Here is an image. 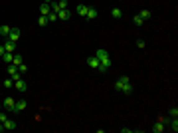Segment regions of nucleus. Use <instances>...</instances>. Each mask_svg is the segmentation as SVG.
Instances as JSON below:
<instances>
[{
	"mask_svg": "<svg viewBox=\"0 0 178 133\" xmlns=\"http://www.w3.org/2000/svg\"><path fill=\"white\" fill-rule=\"evenodd\" d=\"M93 56L99 60V68H97V70H99L101 74H105V72L111 68V56H109V52H107L105 48H97Z\"/></svg>",
	"mask_w": 178,
	"mask_h": 133,
	"instance_id": "nucleus-1",
	"label": "nucleus"
},
{
	"mask_svg": "<svg viewBox=\"0 0 178 133\" xmlns=\"http://www.w3.org/2000/svg\"><path fill=\"white\" fill-rule=\"evenodd\" d=\"M115 89H117V92H121V93H125V95H129V93L133 92V83H131V79H129L127 76L117 78V79H115Z\"/></svg>",
	"mask_w": 178,
	"mask_h": 133,
	"instance_id": "nucleus-2",
	"label": "nucleus"
},
{
	"mask_svg": "<svg viewBox=\"0 0 178 133\" xmlns=\"http://www.w3.org/2000/svg\"><path fill=\"white\" fill-rule=\"evenodd\" d=\"M2 107L6 109V111H12V113H14V109H16V99H14V97H10V95H8V97H4Z\"/></svg>",
	"mask_w": 178,
	"mask_h": 133,
	"instance_id": "nucleus-3",
	"label": "nucleus"
},
{
	"mask_svg": "<svg viewBox=\"0 0 178 133\" xmlns=\"http://www.w3.org/2000/svg\"><path fill=\"white\" fill-rule=\"evenodd\" d=\"M14 88L18 89V92H22V93H24L26 89H28V83H26L22 78H18V79H14Z\"/></svg>",
	"mask_w": 178,
	"mask_h": 133,
	"instance_id": "nucleus-4",
	"label": "nucleus"
},
{
	"mask_svg": "<svg viewBox=\"0 0 178 133\" xmlns=\"http://www.w3.org/2000/svg\"><path fill=\"white\" fill-rule=\"evenodd\" d=\"M8 76L12 78V79L22 78V76H20V72H18V66H14V64H10V66H8Z\"/></svg>",
	"mask_w": 178,
	"mask_h": 133,
	"instance_id": "nucleus-5",
	"label": "nucleus"
},
{
	"mask_svg": "<svg viewBox=\"0 0 178 133\" xmlns=\"http://www.w3.org/2000/svg\"><path fill=\"white\" fill-rule=\"evenodd\" d=\"M69 18H71V12H69L67 8H63V10H59V12H57V20H63V22H67Z\"/></svg>",
	"mask_w": 178,
	"mask_h": 133,
	"instance_id": "nucleus-6",
	"label": "nucleus"
},
{
	"mask_svg": "<svg viewBox=\"0 0 178 133\" xmlns=\"http://www.w3.org/2000/svg\"><path fill=\"white\" fill-rule=\"evenodd\" d=\"M26 105H28V102H26L24 97H22V99H18V102H16V109H14V113H20V111H24V109H26Z\"/></svg>",
	"mask_w": 178,
	"mask_h": 133,
	"instance_id": "nucleus-7",
	"label": "nucleus"
},
{
	"mask_svg": "<svg viewBox=\"0 0 178 133\" xmlns=\"http://www.w3.org/2000/svg\"><path fill=\"white\" fill-rule=\"evenodd\" d=\"M8 40L10 42H18L20 40V30L18 28H12V30H10V34H8Z\"/></svg>",
	"mask_w": 178,
	"mask_h": 133,
	"instance_id": "nucleus-8",
	"label": "nucleus"
},
{
	"mask_svg": "<svg viewBox=\"0 0 178 133\" xmlns=\"http://www.w3.org/2000/svg\"><path fill=\"white\" fill-rule=\"evenodd\" d=\"M4 50L10 52V54H14V52H16V42H10V40L6 38V42H4Z\"/></svg>",
	"mask_w": 178,
	"mask_h": 133,
	"instance_id": "nucleus-9",
	"label": "nucleus"
},
{
	"mask_svg": "<svg viewBox=\"0 0 178 133\" xmlns=\"http://www.w3.org/2000/svg\"><path fill=\"white\" fill-rule=\"evenodd\" d=\"M50 12H52L50 2H42V6H40V14H42V16H48Z\"/></svg>",
	"mask_w": 178,
	"mask_h": 133,
	"instance_id": "nucleus-10",
	"label": "nucleus"
},
{
	"mask_svg": "<svg viewBox=\"0 0 178 133\" xmlns=\"http://www.w3.org/2000/svg\"><path fill=\"white\" fill-rule=\"evenodd\" d=\"M87 66L93 68V70H97V68H99V60H97L95 56H89V58H87Z\"/></svg>",
	"mask_w": 178,
	"mask_h": 133,
	"instance_id": "nucleus-11",
	"label": "nucleus"
},
{
	"mask_svg": "<svg viewBox=\"0 0 178 133\" xmlns=\"http://www.w3.org/2000/svg\"><path fill=\"white\" fill-rule=\"evenodd\" d=\"M164 129H166V125H164V123H162L160 119L156 121V123H154V127H153V131H154V133H162Z\"/></svg>",
	"mask_w": 178,
	"mask_h": 133,
	"instance_id": "nucleus-12",
	"label": "nucleus"
},
{
	"mask_svg": "<svg viewBox=\"0 0 178 133\" xmlns=\"http://www.w3.org/2000/svg\"><path fill=\"white\" fill-rule=\"evenodd\" d=\"M2 125H4V131H6V129H8V131H10V129H16V121H14V119H6Z\"/></svg>",
	"mask_w": 178,
	"mask_h": 133,
	"instance_id": "nucleus-13",
	"label": "nucleus"
},
{
	"mask_svg": "<svg viewBox=\"0 0 178 133\" xmlns=\"http://www.w3.org/2000/svg\"><path fill=\"white\" fill-rule=\"evenodd\" d=\"M85 18H87V20H93V18H97V10H95L93 6H89V8H87V14H85Z\"/></svg>",
	"mask_w": 178,
	"mask_h": 133,
	"instance_id": "nucleus-14",
	"label": "nucleus"
},
{
	"mask_svg": "<svg viewBox=\"0 0 178 133\" xmlns=\"http://www.w3.org/2000/svg\"><path fill=\"white\" fill-rule=\"evenodd\" d=\"M87 4H77V14L79 16H83V18H85V14H87Z\"/></svg>",
	"mask_w": 178,
	"mask_h": 133,
	"instance_id": "nucleus-15",
	"label": "nucleus"
},
{
	"mask_svg": "<svg viewBox=\"0 0 178 133\" xmlns=\"http://www.w3.org/2000/svg\"><path fill=\"white\" fill-rule=\"evenodd\" d=\"M24 62V58H22V54H16V52H14V58H12V64H14V66H20V64H22Z\"/></svg>",
	"mask_w": 178,
	"mask_h": 133,
	"instance_id": "nucleus-16",
	"label": "nucleus"
},
{
	"mask_svg": "<svg viewBox=\"0 0 178 133\" xmlns=\"http://www.w3.org/2000/svg\"><path fill=\"white\" fill-rule=\"evenodd\" d=\"M10 30H12V28H10V26H6V24H4V26H0V36H4V38H8Z\"/></svg>",
	"mask_w": 178,
	"mask_h": 133,
	"instance_id": "nucleus-17",
	"label": "nucleus"
},
{
	"mask_svg": "<svg viewBox=\"0 0 178 133\" xmlns=\"http://www.w3.org/2000/svg\"><path fill=\"white\" fill-rule=\"evenodd\" d=\"M139 16H141L143 20H148V18H153V12H150V10H141Z\"/></svg>",
	"mask_w": 178,
	"mask_h": 133,
	"instance_id": "nucleus-18",
	"label": "nucleus"
},
{
	"mask_svg": "<svg viewBox=\"0 0 178 133\" xmlns=\"http://www.w3.org/2000/svg\"><path fill=\"white\" fill-rule=\"evenodd\" d=\"M111 16H113V18H121V16H123V10L121 8H113V12H111Z\"/></svg>",
	"mask_w": 178,
	"mask_h": 133,
	"instance_id": "nucleus-19",
	"label": "nucleus"
},
{
	"mask_svg": "<svg viewBox=\"0 0 178 133\" xmlns=\"http://www.w3.org/2000/svg\"><path fill=\"white\" fill-rule=\"evenodd\" d=\"M12 58H14V54H10V52H6V54L2 56V60L6 62V64H12Z\"/></svg>",
	"mask_w": 178,
	"mask_h": 133,
	"instance_id": "nucleus-20",
	"label": "nucleus"
},
{
	"mask_svg": "<svg viewBox=\"0 0 178 133\" xmlns=\"http://www.w3.org/2000/svg\"><path fill=\"white\" fill-rule=\"evenodd\" d=\"M133 22H135V26H143V22H144V20H143L141 16L137 14V16H135V18H133Z\"/></svg>",
	"mask_w": 178,
	"mask_h": 133,
	"instance_id": "nucleus-21",
	"label": "nucleus"
},
{
	"mask_svg": "<svg viewBox=\"0 0 178 133\" xmlns=\"http://www.w3.org/2000/svg\"><path fill=\"white\" fill-rule=\"evenodd\" d=\"M2 86H4V88H12V86H14V79H12V78L4 79V83H2Z\"/></svg>",
	"mask_w": 178,
	"mask_h": 133,
	"instance_id": "nucleus-22",
	"label": "nucleus"
},
{
	"mask_svg": "<svg viewBox=\"0 0 178 133\" xmlns=\"http://www.w3.org/2000/svg\"><path fill=\"white\" fill-rule=\"evenodd\" d=\"M56 20H57V14H56V12H50V14H48V22H56Z\"/></svg>",
	"mask_w": 178,
	"mask_h": 133,
	"instance_id": "nucleus-23",
	"label": "nucleus"
},
{
	"mask_svg": "<svg viewBox=\"0 0 178 133\" xmlns=\"http://www.w3.org/2000/svg\"><path fill=\"white\" fill-rule=\"evenodd\" d=\"M38 24H40V26H46V24H48V16H40V18H38Z\"/></svg>",
	"mask_w": 178,
	"mask_h": 133,
	"instance_id": "nucleus-24",
	"label": "nucleus"
},
{
	"mask_svg": "<svg viewBox=\"0 0 178 133\" xmlns=\"http://www.w3.org/2000/svg\"><path fill=\"white\" fill-rule=\"evenodd\" d=\"M168 117H178V107H172L168 111Z\"/></svg>",
	"mask_w": 178,
	"mask_h": 133,
	"instance_id": "nucleus-25",
	"label": "nucleus"
},
{
	"mask_svg": "<svg viewBox=\"0 0 178 133\" xmlns=\"http://www.w3.org/2000/svg\"><path fill=\"white\" fill-rule=\"evenodd\" d=\"M57 6L62 8V10H63V8H67V0H57Z\"/></svg>",
	"mask_w": 178,
	"mask_h": 133,
	"instance_id": "nucleus-26",
	"label": "nucleus"
},
{
	"mask_svg": "<svg viewBox=\"0 0 178 133\" xmlns=\"http://www.w3.org/2000/svg\"><path fill=\"white\" fill-rule=\"evenodd\" d=\"M26 70H28V68H26L24 64H20V66H18V72H20V76H22V74H26Z\"/></svg>",
	"mask_w": 178,
	"mask_h": 133,
	"instance_id": "nucleus-27",
	"label": "nucleus"
},
{
	"mask_svg": "<svg viewBox=\"0 0 178 133\" xmlns=\"http://www.w3.org/2000/svg\"><path fill=\"white\" fill-rule=\"evenodd\" d=\"M6 119H8V115H6V113H0V123H4Z\"/></svg>",
	"mask_w": 178,
	"mask_h": 133,
	"instance_id": "nucleus-28",
	"label": "nucleus"
},
{
	"mask_svg": "<svg viewBox=\"0 0 178 133\" xmlns=\"http://www.w3.org/2000/svg\"><path fill=\"white\" fill-rule=\"evenodd\" d=\"M137 46H139V48H144V40L139 38V40H137Z\"/></svg>",
	"mask_w": 178,
	"mask_h": 133,
	"instance_id": "nucleus-29",
	"label": "nucleus"
},
{
	"mask_svg": "<svg viewBox=\"0 0 178 133\" xmlns=\"http://www.w3.org/2000/svg\"><path fill=\"white\" fill-rule=\"evenodd\" d=\"M4 54H6V50H4V44H0V58H2Z\"/></svg>",
	"mask_w": 178,
	"mask_h": 133,
	"instance_id": "nucleus-30",
	"label": "nucleus"
},
{
	"mask_svg": "<svg viewBox=\"0 0 178 133\" xmlns=\"http://www.w3.org/2000/svg\"><path fill=\"white\" fill-rule=\"evenodd\" d=\"M2 131H4V125H2V123H0V133H2Z\"/></svg>",
	"mask_w": 178,
	"mask_h": 133,
	"instance_id": "nucleus-31",
	"label": "nucleus"
},
{
	"mask_svg": "<svg viewBox=\"0 0 178 133\" xmlns=\"http://www.w3.org/2000/svg\"><path fill=\"white\" fill-rule=\"evenodd\" d=\"M46 2H53V0H46Z\"/></svg>",
	"mask_w": 178,
	"mask_h": 133,
	"instance_id": "nucleus-32",
	"label": "nucleus"
},
{
	"mask_svg": "<svg viewBox=\"0 0 178 133\" xmlns=\"http://www.w3.org/2000/svg\"><path fill=\"white\" fill-rule=\"evenodd\" d=\"M0 109H2V103H0Z\"/></svg>",
	"mask_w": 178,
	"mask_h": 133,
	"instance_id": "nucleus-33",
	"label": "nucleus"
}]
</instances>
